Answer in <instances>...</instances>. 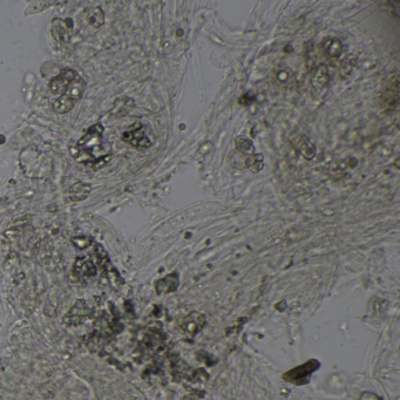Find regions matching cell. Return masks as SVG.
I'll use <instances>...</instances> for the list:
<instances>
[{
    "label": "cell",
    "mask_w": 400,
    "mask_h": 400,
    "mask_svg": "<svg viewBox=\"0 0 400 400\" xmlns=\"http://www.w3.org/2000/svg\"><path fill=\"white\" fill-rule=\"evenodd\" d=\"M177 286H179V276H177V273L168 275V276L161 278V280L155 283L156 292L160 294L173 292V291L177 289Z\"/></svg>",
    "instance_id": "cell-9"
},
{
    "label": "cell",
    "mask_w": 400,
    "mask_h": 400,
    "mask_svg": "<svg viewBox=\"0 0 400 400\" xmlns=\"http://www.w3.org/2000/svg\"><path fill=\"white\" fill-rule=\"evenodd\" d=\"M205 324V317L199 312H192L189 316L184 318L182 323V329L189 336H195L202 330Z\"/></svg>",
    "instance_id": "cell-7"
},
{
    "label": "cell",
    "mask_w": 400,
    "mask_h": 400,
    "mask_svg": "<svg viewBox=\"0 0 400 400\" xmlns=\"http://www.w3.org/2000/svg\"><path fill=\"white\" fill-rule=\"evenodd\" d=\"M245 164L248 165L249 169H251L252 172L256 173L262 168V164H263V157H262V155L249 156L245 161Z\"/></svg>",
    "instance_id": "cell-13"
},
{
    "label": "cell",
    "mask_w": 400,
    "mask_h": 400,
    "mask_svg": "<svg viewBox=\"0 0 400 400\" xmlns=\"http://www.w3.org/2000/svg\"><path fill=\"white\" fill-rule=\"evenodd\" d=\"M71 28H72V25H67V20L54 19L53 22H52L51 32H52V34H53L56 41L64 43V41H67V40L70 39Z\"/></svg>",
    "instance_id": "cell-8"
},
{
    "label": "cell",
    "mask_w": 400,
    "mask_h": 400,
    "mask_svg": "<svg viewBox=\"0 0 400 400\" xmlns=\"http://www.w3.org/2000/svg\"><path fill=\"white\" fill-rule=\"evenodd\" d=\"M359 400H383V398L375 393H372V392H364Z\"/></svg>",
    "instance_id": "cell-15"
},
{
    "label": "cell",
    "mask_w": 400,
    "mask_h": 400,
    "mask_svg": "<svg viewBox=\"0 0 400 400\" xmlns=\"http://www.w3.org/2000/svg\"><path fill=\"white\" fill-rule=\"evenodd\" d=\"M236 143H237L238 149H241L242 152L249 151L250 147H251V142H250V141H248V140H245V139H238L236 141Z\"/></svg>",
    "instance_id": "cell-14"
},
{
    "label": "cell",
    "mask_w": 400,
    "mask_h": 400,
    "mask_svg": "<svg viewBox=\"0 0 400 400\" xmlns=\"http://www.w3.org/2000/svg\"><path fill=\"white\" fill-rule=\"evenodd\" d=\"M87 23L88 25L94 27V28H99L103 25L104 23V14L103 11L100 9V7H95V9H92L87 14Z\"/></svg>",
    "instance_id": "cell-12"
},
{
    "label": "cell",
    "mask_w": 400,
    "mask_h": 400,
    "mask_svg": "<svg viewBox=\"0 0 400 400\" xmlns=\"http://www.w3.org/2000/svg\"><path fill=\"white\" fill-rule=\"evenodd\" d=\"M85 88H86V81L78 75V78L68 86L64 94L60 96L58 100L54 101V111L58 113V114H65V113L72 111L76 102H78L80 98L82 96Z\"/></svg>",
    "instance_id": "cell-2"
},
{
    "label": "cell",
    "mask_w": 400,
    "mask_h": 400,
    "mask_svg": "<svg viewBox=\"0 0 400 400\" xmlns=\"http://www.w3.org/2000/svg\"><path fill=\"white\" fill-rule=\"evenodd\" d=\"M122 140L136 149H145L151 147L152 144L151 140L144 134V129L140 122H136L134 126H132L128 131L124 132L122 134Z\"/></svg>",
    "instance_id": "cell-5"
},
{
    "label": "cell",
    "mask_w": 400,
    "mask_h": 400,
    "mask_svg": "<svg viewBox=\"0 0 400 400\" xmlns=\"http://www.w3.org/2000/svg\"><path fill=\"white\" fill-rule=\"evenodd\" d=\"M103 126L101 123H95L88 128L86 134H85L79 142L76 143V154L75 159L81 161L85 164L95 165L98 162H106L109 159V153L106 152L102 142Z\"/></svg>",
    "instance_id": "cell-1"
},
{
    "label": "cell",
    "mask_w": 400,
    "mask_h": 400,
    "mask_svg": "<svg viewBox=\"0 0 400 400\" xmlns=\"http://www.w3.org/2000/svg\"><path fill=\"white\" fill-rule=\"evenodd\" d=\"M75 271H78L83 277H92L95 275L96 269L91 261L79 258L75 263Z\"/></svg>",
    "instance_id": "cell-11"
},
{
    "label": "cell",
    "mask_w": 400,
    "mask_h": 400,
    "mask_svg": "<svg viewBox=\"0 0 400 400\" xmlns=\"http://www.w3.org/2000/svg\"><path fill=\"white\" fill-rule=\"evenodd\" d=\"M91 193V185L85 184L82 182H76L68 189V196H70L71 201L73 202H79L83 201L86 197L90 195Z\"/></svg>",
    "instance_id": "cell-10"
},
{
    "label": "cell",
    "mask_w": 400,
    "mask_h": 400,
    "mask_svg": "<svg viewBox=\"0 0 400 400\" xmlns=\"http://www.w3.org/2000/svg\"><path fill=\"white\" fill-rule=\"evenodd\" d=\"M390 80H387L384 85L381 93V106L384 111L392 113L397 108L399 100V78L398 73L395 72L392 75H389Z\"/></svg>",
    "instance_id": "cell-3"
},
{
    "label": "cell",
    "mask_w": 400,
    "mask_h": 400,
    "mask_svg": "<svg viewBox=\"0 0 400 400\" xmlns=\"http://www.w3.org/2000/svg\"><path fill=\"white\" fill-rule=\"evenodd\" d=\"M78 78V74L71 68H66L59 73L58 75L54 76L50 81V90L54 94H64L65 91L67 90L68 86Z\"/></svg>",
    "instance_id": "cell-6"
},
{
    "label": "cell",
    "mask_w": 400,
    "mask_h": 400,
    "mask_svg": "<svg viewBox=\"0 0 400 400\" xmlns=\"http://www.w3.org/2000/svg\"><path fill=\"white\" fill-rule=\"evenodd\" d=\"M319 367V363L314 359H311L308 363L303 364V365L294 367L289 372L284 374V379L290 383L294 384V385H304L308 384L310 381L311 374L316 371Z\"/></svg>",
    "instance_id": "cell-4"
}]
</instances>
